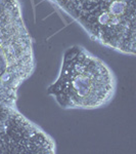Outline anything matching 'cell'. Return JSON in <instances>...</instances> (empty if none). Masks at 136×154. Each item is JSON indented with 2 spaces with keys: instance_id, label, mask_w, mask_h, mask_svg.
Returning <instances> with one entry per match:
<instances>
[{
  "instance_id": "cell-1",
  "label": "cell",
  "mask_w": 136,
  "mask_h": 154,
  "mask_svg": "<svg viewBox=\"0 0 136 154\" xmlns=\"http://www.w3.org/2000/svg\"><path fill=\"white\" fill-rule=\"evenodd\" d=\"M116 78L108 66L80 45L64 53L59 74L47 93L64 109H95L112 101Z\"/></svg>"
},
{
  "instance_id": "cell-2",
  "label": "cell",
  "mask_w": 136,
  "mask_h": 154,
  "mask_svg": "<svg viewBox=\"0 0 136 154\" xmlns=\"http://www.w3.org/2000/svg\"><path fill=\"white\" fill-rule=\"evenodd\" d=\"M78 22L94 40L135 54V0H49Z\"/></svg>"
}]
</instances>
